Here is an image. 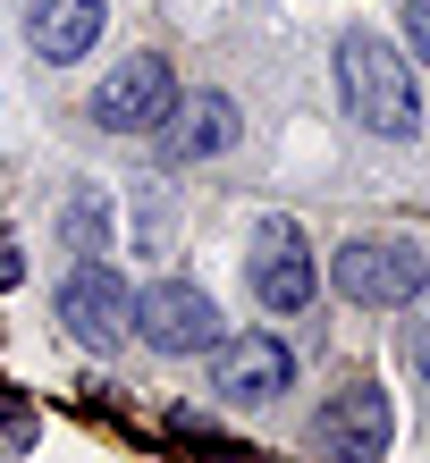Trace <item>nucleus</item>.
<instances>
[{
  "instance_id": "obj_1",
  "label": "nucleus",
  "mask_w": 430,
  "mask_h": 463,
  "mask_svg": "<svg viewBox=\"0 0 430 463\" xmlns=\"http://www.w3.org/2000/svg\"><path fill=\"white\" fill-rule=\"evenodd\" d=\"M338 93H346V110H355V127L388 135V144H406L422 127L414 68H406V51H388L380 34H346L338 43Z\"/></svg>"
},
{
  "instance_id": "obj_14",
  "label": "nucleus",
  "mask_w": 430,
  "mask_h": 463,
  "mask_svg": "<svg viewBox=\"0 0 430 463\" xmlns=\"http://www.w3.org/2000/svg\"><path fill=\"white\" fill-rule=\"evenodd\" d=\"M17 269H25V261H17V244L0 236V287H17Z\"/></svg>"
},
{
  "instance_id": "obj_11",
  "label": "nucleus",
  "mask_w": 430,
  "mask_h": 463,
  "mask_svg": "<svg viewBox=\"0 0 430 463\" xmlns=\"http://www.w3.org/2000/svg\"><path fill=\"white\" fill-rule=\"evenodd\" d=\"M68 244H76V253H110V194H101V185H85V194H76L68 203Z\"/></svg>"
},
{
  "instance_id": "obj_8",
  "label": "nucleus",
  "mask_w": 430,
  "mask_h": 463,
  "mask_svg": "<svg viewBox=\"0 0 430 463\" xmlns=\"http://www.w3.org/2000/svg\"><path fill=\"white\" fill-rule=\"evenodd\" d=\"M287 379H295V354L279 337H262V329L211 345V388L228 404H271V396H287Z\"/></svg>"
},
{
  "instance_id": "obj_12",
  "label": "nucleus",
  "mask_w": 430,
  "mask_h": 463,
  "mask_svg": "<svg viewBox=\"0 0 430 463\" xmlns=\"http://www.w3.org/2000/svg\"><path fill=\"white\" fill-rule=\"evenodd\" d=\"M406 354H414V371L430 379V287L414 295V320H406Z\"/></svg>"
},
{
  "instance_id": "obj_13",
  "label": "nucleus",
  "mask_w": 430,
  "mask_h": 463,
  "mask_svg": "<svg viewBox=\"0 0 430 463\" xmlns=\"http://www.w3.org/2000/svg\"><path fill=\"white\" fill-rule=\"evenodd\" d=\"M406 43H414V60L430 68V0H406Z\"/></svg>"
},
{
  "instance_id": "obj_6",
  "label": "nucleus",
  "mask_w": 430,
  "mask_h": 463,
  "mask_svg": "<svg viewBox=\"0 0 430 463\" xmlns=\"http://www.w3.org/2000/svg\"><path fill=\"white\" fill-rule=\"evenodd\" d=\"M169 101H177V76L160 51H127V60L101 76V93H93V127H110V135H152L160 118H169Z\"/></svg>"
},
{
  "instance_id": "obj_4",
  "label": "nucleus",
  "mask_w": 430,
  "mask_h": 463,
  "mask_svg": "<svg viewBox=\"0 0 430 463\" xmlns=\"http://www.w3.org/2000/svg\"><path fill=\"white\" fill-rule=\"evenodd\" d=\"M388 439H397V404H388V388H371V379L338 388V396L304 421V447L330 455V463H380Z\"/></svg>"
},
{
  "instance_id": "obj_3",
  "label": "nucleus",
  "mask_w": 430,
  "mask_h": 463,
  "mask_svg": "<svg viewBox=\"0 0 430 463\" xmlns=\"http://www.w3.org/2000/svg\"><path fill=\"white\" fill-rule=\"evenodd\" d=\"M60 329L85 345V354H119L127 337H136V295H127V279L110 261H76L60 279Z\"/></svg>"
},
{
  "instance_id": "obj_5",
  "label": "nucleus",
  "mask_w": 430,
  "mask_h": 463,
  "mask_svg": "<svg viewBox=\"0 0 430 463\" xmlns=\"http://www.w3.org/2000/svg\"><path fill=\"white\" fill-rule=\"evenodd\" d=\"M136 337L152 354H211L228 329H220V304L195 287V279H160L136 295Z\"/></svg>"
},
{
  "instance_id": "obj_7",
  "label": "nucleus",
  "mask_w": 430,
  "mask_h": 463,
  "mask_svg": "<svg viewBox=\"0 0 430 463\" xmlns=\"http://www.w3.org/2000/svg\"><path fill=\"white\" fill-rule=\"evenodd\" d=\"M245 279H253V304L304 312L312 295H320V261H312L304 228H295V220H262L253 228V253H245Z\"/></svg>"
},
{
  "instance_id": "obj_2",
  "label": "nucleus",
  "mask_w": 430,
  "mask_h": 463,
  "mask_svg": "<svg viewBox=\"0 0 430 463\" xmlns=\"http://www.w3.org/2000/svg\"><path fill=\"white\" fill-rule=\"evenodd\" d=\"M330 279H338L346 304H363V312H406L414 295L430 287V261L414 253L406 236H355V244H338Z\"/></svg>"
},
{
  "instance_id": "obj_10",
  "label": "nucleus",
  "mask_w": 430,
  "mask_h": 463,
  "mask_svg": "<svg viewBox=\"0 0 430 463\" xmlns=\"http://www.w3.org/2000/svg\"><path fill=\"white\" fill-rule=\"evenodd\" d=\"M152 135H160V152H169V160H211V152L236 144V101L203 85V93L169 101V118H160Z\"/></svg>"
},
{
  "instance_id": "obj_9",
  "label": "nucleus",
  "mask_w": 430,
  "mask_h": 463,
  "mask_svg": "<svg viewBox=\"0 0 430 463\" xmlns=\"http://www.w3.org/2000/svg\"><path fill=\"white\" fill-rule=\"evenodd\" d=\"M101 0H25V51L51 68H68V60H85V51L101 43Z\"/></svg>"
}]
</instances>
